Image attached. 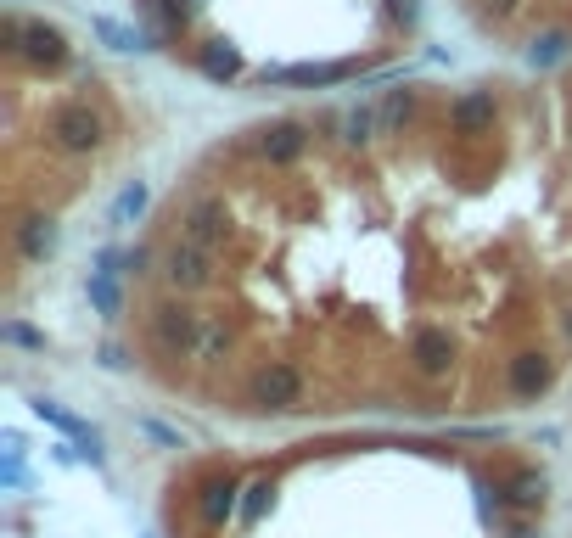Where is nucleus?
Listing matches in <instances>:
<instances>
[{
	"mask_svg": "<svg viewBox=\"0 0 572 538\" xmlns=\"http://www.w3.org/2000/svg\"><path fill=\"white\" fill-rule=\"evenodd\" d=\"M550 376H556V370H550V359H544V354H516L511 370H505V382H511L516 398H539L544 387H550Z\"/></svg>",
	"mask_w": 572,
	"mask_h": 538,
	"instance_id": "9d476101",
	"label": "nucleus"
},
{
	"mask_svg": "<svg viewBox=\"0 0 572 538\" xmlns=\"http://www.w3.org/2000/svg\"><path fill=\"white\" fill-rule=\"evenodd\" d=\"M101 365H107V370H124L129 359H124V348H113V342H107V348H101Z\"/></svg>",
	"mask_w": 572,
	"mask_h": 538,
	"instance_id": "bb28decb",
	"label": "nucleus"
},
{
	"mask_svg": "<svg viewBox=\"0 0 572 538\" xmlns=\"http://www.w3.org/2000/svg\"><path fill=\"white\" fill-rule=\"evenodd\" d=\"M303 146H309V129L292 124V118H281V124L264 129V141H258V152L270 157V163H292V157H303Z\"/></svg>",
	"mask_w": 572,
	"mask_h": 538,
	"instance_id": "f8f14e48",
	"label": "nucleus"
},
{
	"mask_svg": "<svg viewBox=\"0 0 572 538\" xmlns=\"http://www.w3.org/2000/svg\"><path fill=\"white\" fill-rule=\"evenodd\" d=\"M371 129H376V113H371V107H354V113H348V141H354V146L371 141Z\"/></svg>",
	"mask_w": 572,
	"mask_h": 538,
	"instance_id": "b1692460",
	"label": "nucleus"
},
{
	"mask_svg": "<svg viewBox=\"0 0 572 538\" xmlns=\"http://www.w3.org/2000/svg\"><path fill=\"white\" fill-rule=\"evenodd\" d=\"M180 236L202 241V247H219V241L230 236V219H225V208H219L214 197H202V202H191V208L180 213Z\"/></svg>",
	"mask_w": 572,
	"mask_h": 538,
	"instance_id": "0eeeda50",
	"label": "nucleus"
},
{
	"mask_svg": "<svg viewBox=\"0 0 572 538\" xmlns=\"http://www.w3.org/2000/svg\"><path fill=\"white\" fill-rule=\"evenodd\" d=\"M214 247H202L191 236H174L169 253H163V275H169L174 292H202V286H214Z\"/></svg>",
	"mask_w": 572,
	"mask_h": 538,
	"instance_id": "7ed1b4c3",
	"label": "nucleus"
},
{
	"mask_svg": "<svg viewBox=\"0 0 572 538\" xmlns=\"http://www.w3.org/2000/svg\"><path fill=\"white\" fill-rule=\"evenodd\" d=\"M0 45H6L12 57L34 62V68H62V62H68V40H62V29H51V23H17V17H6V23H0Z\"/></svg>",
	"mask_w": 572,
	"mask_h": 538,
	"instance_id": "f257e3e1",
	"label": "nucleus"
},
{
	"mask_svg": "<svg viewBox=\"0 0 572 538\" xmlns=\"http://www.w3.org/2000/svg\"><path fill=\"white\" fill-rule=\"evenodd\" d=\"M34 415H40V421H51L62 432V438H73L79 443V449L90 454V460H101V432L90 421H79V415L68 410V404H57V398H34Z\"/></svg>",
	"mask_w": 572,
	"mask_h": 538,
	"instance_id": "423d86ee",
	"label": "nucleus"
},
{
	"mask_svg": "<svg viewBox=\"0 0 572 538\" xmlns=\"http://www.w3.org/2000/svg\"><path fill=\"white\" fill-rule=\"evenodd\" d=\"M90 34L107 40L113 51H152V40H146L141 29H124V23H113V17H90Z\"/></svg>",
	"mask_w": 572,
	"mask_h": 538,
	"instance_id": "a211bd4d",
	"label": "nucleus"
},
{
	"mask_svg": "<svg viewBox=\"0 0 572 538\" xmlns=\"http://www.w3.org/2000/svg\"><path fill=\"white\" fill-rule=\"evenodd\" d=\"M152 342H158L163 354H197L202 314L186 309V303H163V309H152Z\"/></svg>",
	"mask_w": 572,
	"mask_h": 538,
	"instance_id": "39448f33",
	"label": "nucleus"
},
{
	"mask_svg": "<svg viewBox=\"0 0 572 538\" xmlns=\"http://www.w3.org/2000/svg\"><path fill=\"white\" fill-rule=\"evenodd\" d=\"M410 107H415L410 90H393V96H387V107H382V129H399L404 118H410Z\"/></svg>",
	"mask_w": 572,
	"mask_h": 538,
	"instance_id": "5701e85b",
	"label": "nucleus"
},
{
	"mask_svg": "<svg viewBox=\"0 0 572 538\" xmlns=\"http://www.w3.org/2000/svg\"><path fill=\"white\" fill-rule=\"evenodd\" d=\"M230 342H236V337H230L225 320H202V342H197V354H202V359H225V354H230Z\"/></svg>",
	"mask_w": 572,
	"mask_h": 538,
	"instance_id": "412c9836",
	"label": "nucleus"
},
{
	"mask_svg": "<svg viewBox=\"0 0 572 538\" xmlns=\"http://www.w3.org/2000/svg\"><path fill=\"white\" fill-rule=\"evenodd\" d=\"M6 342H17V348H45V337H40V331L17 326V320H12V326H6Z\"/></svg>",
	"mask_w": 572,
	"mask_h": 538,
	"instance_id": "393cba45",
	"label": "nucleus"
},
{
	"mask_svg": "<svg viewBox=\"0 0 572 538\" xmlns=\"http://www.w3.org/2000/svg\"><path fill=\"white\" fill-rule=\"evenodd\" d=\"M354 73V62H303V68H264V85H343Z\"/></svg>",
	"mask_w": 572,
	"mask_h": 538,
	"instance_id": "6e6552de",
	"label": "nucleus"
},
{
	"mask_svg": "<svg viewBox=\"0 0 572 538\" xmlns=\"http://www.w3.org/2000/svg\"><path fill=\"white\" fill-rule=\"evenodd\" d=\"M51 247H57V225H51L45 213H29V219L17 225V253H23V258H45Z\"/></svg>",
	"mask_w": 572,
	"mask_h": 538,
	"instance_id": "f3484780",
	"label": "nucleus"
},
{
	"mask_svg": "<svg viewBox=\"0 0 572 538\" xmlns=\"http://www.w3.org/2000/svg\"><path fill=\"white\" fill-rule=\"evenodd\" d=\"M85 292H90V309H96L101 320H118V314H124V286H118L113 269H90Z\"/></svg>",
	"mask_w": 572,
	"mask_h": 538,
	"instance_id": "ddd939ff",
	"label": "nucleus"
},
{
	"mask_svg": "<svg viewBox=\"0 0 572 538\" xmlns=\"http://www.w3.org/2000/svg\"><path fill=\"white\" fill-rule=\"evenodd\" d=\"M146 208H152V191H146V180H129L124 191L113 197V225H135Z\"/></svg>",
	"mask_w": 572,
	"mask_h": 538,
	"instance_id": "6ab92c4d",
	"label": "nucleus"
},
{
	"mask_svg": "<svg viewBox=\"0 0 572 538\" xmlns=\"http://www.w3.org/2000/svg\"><path fill=\"white\" fill-rule=\"evenodd\" d=\"M483 6H488V12H494V17H511L516 6H522V0H483Z\"/></svg>",
	"mask_w": 572,
	"mask_h": 538,
	"instance_id": "cd10ccee",
	"label": "nucleus"
},
{
	"mask_svg": "<svg viewBox=\"0 0 572 538\" xmlns=\"http://www.w3.org/2000/svg\"><path fill=\"white\" fill-rule=\"evenodd\" d=\"M197 68L208 73L214 85H230V79H242V51H236L230 40H214V45H202Z\"/></svg>",
	"mask_w": 572,
	"mask_h": 538,
	"instance_id": "4468645a",
	"label": "nucleus"
},
{
	"mask_svg": "<svg viewBox=\"0 0 572 538\" xmlns=\"http://www.w3.org/2000/svg\"><path fill=\"white\" fill-rule=\"evenodd\" d=\"M449 118H455V129L477 135L483 124H494V90H472V96H460L455 107H449Z\"/></svg>",
	"mask_w": 572,
	"mask_h": 538,
	"instance_id": "2eb2a0df",
	"label": "nucleus"
},
{
	"mask_svg": "<svg viewBox=\"0 0 572 538\" xmlns=\"http://www.w3.org/2000/svg\"><path fill=\"white\" fill-rule=\"evenodd\" d=\"M410 359H415L421 376H444L449 370V331L444 326H421L410 337Z\"/></svg>",
	"mask_w": 572,
	"mask_h": 538,
	"instance_id": "1a4fd4ad",
	"label": "nucleus"
},
{
	"mask_svg": "<svg viewBox=\"0 0 572 538\" xmlns=\"http://www.w3.org/2000/svg\"><path fill=\"white\" fill-rule=\"evenodd\" d=\"M51 141H57V152L68 157H85L101 146V118L90 113V101H62L57 113H51Z\"/></svg>",
	"mask_w": 572,
	"mask_h": 538,
	"instance_id": "20e7f679",
	"label": "nucleus"
},
{
	"mask_svg": "<svg viewBox=\"0 0 572 538\" xmlns=\"http://www.w3.org/2000/svg\"><path fill=\"white\" fill-rule=\"evenodd\" d=\"M202 0H146V17H158V29H186V17L197 12Z\"/></svg>",
	"mask_w": 572,
	"mask_h": 538,
	"instance_id": "aec40b11",
	"label": "nucleus"
},
{
	"mask_svg": "<svg viewBox=\"0 0 572 538\" xmlns=\"http://www.w3.org/2000/svg\"><path fill=\"white\" fill-rule=\"evenodd\" d=\"M500 499L516 510H533L544 505V471H511V477L500 482Z\"/></svg>",
	"mask_w": 572,
	"mask_h": 538,
	"instance_id": "dca6fc26",
	"label": "nucleus"
},
{
	"mask_svg": "<svg viewBox=\"0 0 572 538\" xmlns=\"http://www.w3.org/2000/svg\"><path fill=\"white\" fill-rule=\"evenodd\" d=\"M242 488H236V482L230 477H214V482H202V499H197V510H202V522L208 527H225L230 516H236V510H242Z\"/></svg>",
	"mask_w": 572,
	"mask_h": 538,
	"instance_id": "9b49d317",
	"label": "nucleus"
},
{
	"mask_svg": "<svg viewBox=\"0 0 572 538\" xmlns=\"http://www.w3.org/2000/svg\"><path fill=\"white\" fill-rule=\"evenodd\" d=\"M264 499H270V482H253V488H247V522L264 510Z\"/></svg>",
	"mask_w": 572,
	"mask_h": 538,
	"instance_id": "a878e982",
	"label": "nucleus"
},
{
	"mask_svg": "<svg viewBox=\"0 0 572 538\" xmlns=\"http://www.w3.org/2000/svg\"><path fill=\"white\" fill-rule=\"evenodd\" d=\"M561 57H567V34H544V40H533V51H528L533 68H556Z\"/></svg>",
	"mask_w": 572,
	"mask_h": 538,
	"instance_id": "4be33fe9",
	"label": "nucleus"
},
{
	"mask_svg": "<svg viewBox=\"0 0 572 538\" xmlns=\"http://www.w3.org/2000/svg\"><path fill=\"white\" fill-rule=\"evenodd\" d=\"M247 393H253L258 410H298L303 393H309V382H303V370H298V365H286V359H270V365H258V370H253Z\"/></svg>",
	"mask_w": 572,
	"mask_h": 538,
	"instance_id": "f03ea898",
	"label": "nucleus"
}]
</instances>
